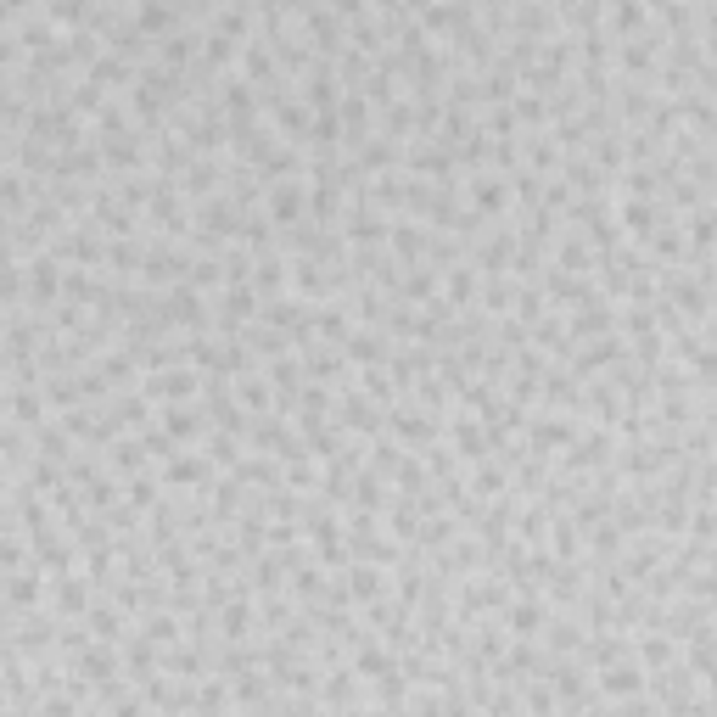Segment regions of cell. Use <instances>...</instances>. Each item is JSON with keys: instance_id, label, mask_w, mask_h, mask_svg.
<instances>
[{"instance_id": "1", "label": "cell", "mask_w": 717, "mask_h": 717, "mask_svg": "<svg viewBox=\"0 0 717 717\" xmlns=\"http://www.w3.org/2000/svg\"><path fill=\"white\" fill-rule=\"evenodd\" d=\"M197 393H202V376L185 370V365H163V370H152V376L141 381L146 404H152V398H163V404H191Z\"/></svg>"}, {"instance_id": "2", "label": "cell", "mask_w": 717, "mask_h": 717, "mask_svg": "<svg viewBox=\"0 0 717 717\" xmlns=\"http://www.w3.org/2000/svg\"><path fill=\"white\" fill-rule=\"evenodd\" d=\"M23 292L34 297V303H51V297L62 292V264L51 247H40V253L29 258V275H23Z\"/></svg>"}, {"instance_id": "3", "label": "cell", "mask_w": 717, "mask_h": 717, "mask_svg": "<svg viewBox=\"0 0 717 717\" xmlns=\"http://www.w3.org/2000/svg\"><path fill=\"white\" fill-rule=\"evenodd\" d=\"M163 482H169V488H208L213 482V460L208 454H169Z\"/></svg>"}, {"instance_id": "4", "label": "cell", "mask_w": 717, "mask_h": 717, "mask_svg": "<svg viewBox=\"0 0 717 717\" xmlns=\"http://www.w3.org/2000/svg\"><path fill=\"white\" fill-rule=\"evenodd\" d=\"M51 605H57V617H85V611H90V583H85V577H73V572H57Z\"/></svg>"}, {"instance_id": "5", "label": "cell", "mask_w": 717, "mask_h": 717, "mask_svg": "<svg viewBox=\"0 0 717 717\" xmlns=\"http://www.w3.org/2000/svg\"><path fill=\"white\" fill-rule=\"evenodd\" d=\"M79 678L85 684H107V678H118V656L107 639H90L85 650H79Z\"/></svg>"}, {"instance_id": "6", "label": "cell", "mask_w": 717, "mask_h": 717, "mask_svg": "<svg viewBox=\"0 0 717 717\" xmlns=\"http://www.w3.org/2000/svg\"><path fill=\"white\" fill-rule=\"evenodd\" d=\"M342 589H348L353 605H370V600H381V594H387V577H381L376 566H359V561H353L348 577H342Z\"/></svg>"}, {"instance_id": "7", "label": "cell", "mask_w": 717, "mask_h": 717, "mask_svg": "<svg viewBox=\"0 0 717 717\" xmlns=\"http://www.w3.org/2000/svg\"><path fill=\"white\" fill-rule=\"evenodd\" d=\"M471 208H477V213L510 208V180H505V174H477V180H471Z\"/></svg>"}, {"instance_id": "8", "label": "cell", "mask_w": 717, "mask_h": 717, "mask_svg": "<svg viewBox=\"0 0 717 717\" xmlns=\"http://www.w3.org/2000/svg\"><path fill=\"white\" fill-rule=\"evenodd\" d=\"M510 617H505V628L516 633V639H538V633H544V605L533 600V594H521L516 605H505Z\"/></svg>"}, {"instance_id": "9", "label": "cell", "mask_w": 717, "mask_h": 717, "mask_svg": "<svg viewBox=\"0 0 717 717\" xmlns=\"http://www.w3.org/2000/svg\"><path fill=\"white\" fill-rule=\"evenodd\" d=\"M163 432H169L174 443H197V437H202V409H191V404H163Z\"/></svg>"}, {"instance_id": "10", "label": "cell", "mask_w": 717, "mask_h": 717, "mask_svg": "<svg viewBox=\"0 0 717 717\" xmlns=\"http://www.w3.org/2000/svg\"><path fill=\"white\" fill-rule=\"evenodd\" d=\"M236 404H241V409H253V415H264V409L275 404V387H269V376H258V370L236 376Z\"/></svg>"}, {"instance_id": "11", "label": "cell", "mask_w": 717, "mask_h": 717, "mask_svg": "<svg viewBox=\"0 0 717 717\" xmlns=\"http://www.w3.org/2000/svg\"><path fill=\"white\" fill-rule=\"evenodd\" d=\"M247 622H253V605L241 600V594H230V600L219 605V633H225V645H241V639H247Z\"/></svg>"}, {"instance_id": "12", "label": "cell", "mask_w": 717, "mask_h": 717, "mask_svg": "<svg viewBox=\"0 0 717 717\" xmlns=\"http://www.w3.org/2000/svg\"><path fill=\"white\" fill-rule=\"evenodd\" d=\"M622 230H628L633 241H645L650 230H656V208H650V197H622Z\"/></svg>"}, {"instance_id": "13", "label": "cell", "mask_w": 717, "mask_h": 717, "mask_svg": "<svg viewBox=\"0 0 717 717\" xmlns=\"http://www.w3.org/2000/svg\"><path fill=\"white\" fill-rule=\"evenodd\" d=\"M6 404H12L17 426H40V421H45V393H40V387H12V393H6Z\"/></svg>"}, {"instance_id": "14", "label": "cell", "mask_w": 717, "mask_h": 717, "mask_svg": "<svg viewBox=\"0 0 717 717\" xmlns=\"http://www.w3.org/2000/svg\"><path fill=\"white\" fill-rule=\"evenodd\" d=\"M0 583H6V605H17V611L40 605V577H34V572H23V566H17V572H6Z\"/></svg>"}, {"instance_id": "15", "label": "cell", "mask_w": 717, "mask_h": 717, "mask_svg": "<svg viewBox=\"0 0 717 717\" xmlns=\"http://www.w3.org/2000/svg\"><path fill=\"white\" fill-rule=\"evenodd\" d=\"M85 628H90V639H107V645H118V639H124V617H118L113 605H90V611H85Z\"/></svg>"}, {"instance_id": "16", "label": "cell", "mask_w": 717, "mask_h": 717, "mask_svg": "<svg viewBox=\"0 0 717 717\" xmlns=\"http://www.w3.org/2000/svg\"><path fill=\"white\" fill-rule=\"evenodd\" d=\"M314 331H320L325 342H348V337H353L348 309H342V303H325V309H314Z\"/></svg>"}, {"instance_id": "17", "label": "cell", "mask_w": 717, "mask_h": 717, "mask_svg": "<svg viewBox=\"0 0 717 717\" xmlns=\"http://www.w3.org/2000/svg\"><path fill=\"white\" fill-rule=\"evenodd\" d=\"M191 45H197V40H191V34H180V29L163 34V51H157V62H163V68H174V73L191 68Z\"/></svg>"}, {"instance_id": "18", "label": "cell", "mask_w": 717, "mask_h": 717, "mask_svg": "<svg viewBox=\"0 0 717 717\" xmlns=\"http://www.w3.org/2000/svg\"><path fill=\"white\" fill-rule=\"evenodd\" d=\"M617 57H622V68L628 73H650L656 68V40H622Z\"/></svg>"}, {"instance_id": "19", "label": "cell", "mask_w": 717, "mask_h": 717, "mask_svg": "<svg viewBox=\"0 0 717 717\" xmlns=\"http://www.w3.org/2000/svg\"><path fill=\"white\" fill-rule=\"evenodd\" d=\"M611 29L617 34H639L645 29V6H639V0H611Z\"/></svg>"}, {"instance_id": "20", "label": "cell", "mask_w": 717, "mask_h": 717, "mask_svg": "<svg viewBox=\"0 0 717 717\" xmlns=\"http://www.w3.org/2000/svg\"><path fill=\"white\" fill-rule=\"evenodd\" d=\"M505 465H488V460H482L477 465V499H499V493H505Z\"/></svg>"}, {"instance_id": "21", "label": "cell", "mask_w": 717, "mask_h": 717, "mask_svg": "<svg viewBox=\"0 0 717 717\" xmlns=\"http://www.w3.org/2000/svg\"><path fill=\"white\" fill-rule=\"evenodd\" d=\"M180 633H185V628L169 617V611H157V617H146V639H152V645H174Z\"/></svg>"}, {"instance_id": "22", "label": "cell", "mask_w": 717, "mask_h": 717, "mask_svg": "<svg viewBox=\"0 0 717 717\" xmlns=\"http://www.w3.org/2000/svg\"><path fill=\"white\" fill-rule=\"evenodd\" d=\"M129 482V505L135 510H152L157 505V482L152 477H141V471H135V477H124Z\"/></svg>"}, {"instance_id": "23", "label": "cell", "mask_w": 717, "mask_h": 717, "mask_svg": "<svg viewBox=\"0 0 717 717\" xmlns=\"http://www.w3.org/2000/svg\"><path fill=\"white\" fill-rule=\"evenodd\" d=\"M208 460L213 465H236L241 454H236V432H213L208 437Z\"/></svg>"}, {"instance_id": "24", "label": "cell", "mask_w": 717, "mask_h": 717, "mask_svg": "<svg viewBox=\"0 0 717 717\" xmlns=\"http://www.w3.org/2000/svg\"><path fill=\"white\" fill-rule=\"evenodd\" d=\"M471 292H477V275L471 269H449V303H471Z\"/></svg>"}, {"instance_id": "25", "label": "cell", "mask_w": 717, "mask_h": 717, "mask_svg": "<svg viewBox=\"0 0 717 717\" xmlns=\"http://www.w3.org/2000/svg\"><path fill=\"white\" fill-rule=\"evenodd\" d=\"M0 297H6V303L23 297V269H17V264H0Z\"/></svg>"}, {"instance_id": "26", "label": "cell", "mask_w": 717, "mask_h": 717, "mask_svg": "<svg viewBox=\"0 0 717 717\" xmlns=\"http://www.w3.org/2000/svg\"><path fill=\"white\" fill-rule=\"evenodd\" d=\"M549 107H544V96H516V118H527V124H538Z\"/></svg>"}, {"instance_id": "27", "label": "cell", "mask_w": 717, "mask_h": 717, "mask_svg": "<svg viewBox=\"0 0 717 717\" xmlns=\"http://www.w3.org/2000/svg\"><path fill=\"white\" fill-rule=\"evenodd\" d=\"M337 12L342 17H365V0H337Z\"/></svg>"}, {"instance_id": "28", "label": "cell", "mask_w": 717, "mask_h": 717, "mask_svg": "<svg viewBox=\"0 0 717 717\" xmlns=\"http://www.w3.org/2000/svg\"><path fill=\"white\" fill-rule=\"evenodd\" d=\"M0 404H6V398H0Z\"/></svg>"}]
</instances>
